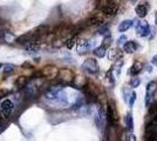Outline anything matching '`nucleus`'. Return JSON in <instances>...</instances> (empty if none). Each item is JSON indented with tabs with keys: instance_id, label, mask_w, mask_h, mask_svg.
Segmentation results:
<instances>
[{
	"instance_id": "obj_1",
	"label": "nucleus",
	"mask_w": 157,
	"mask_h": 141,
	"mask_svg": "<svg viewBox=\"0 0 157 141\" xmlns=\"http://www.w3.org/2000/svg\"><path fill=\"white\" fill-rule=\"evenodd\" d=\"M82 69L89 74H98V65L95 59H87L82 65Z\"/></svg>"
},
{
	"instance_id": "obj_2",
	"label": "nucleus",
	"mask_w": 157,
	"mask_h": 141,
	"mask_svg": "<svg viewBox=\"0 0 157 141\" xmlns=\"http://www.w3.org/2000/svg\"><path fill=\"white\" fill-rule=\"evenodd\" d=\"M105 116H107V120L109 121L111 126H115L117 123V114H116V111L114 105L109 104L107 106V111H105Z\"/></svg>"
},
{
	"instance_id": "obj_3",
	"label": "nucleus",
	"mask_w": 157,
	"mask_h": 141,
	"mask_svg": "<svg viewBox=\"0 0 157 141\" xmlns=\"http://www.w3.org/2000/svg\"><path fill=\"white\" fill-rule=\"evenodd\" d=\"M145 139L147 140H156L157 139V122L154 121L147 126L145 131Z\"/></svg>"
},
{
	"instance_id": "obj_4",
	"label": "nucleus",
	"mask_w": 157,
	"mask_h": 141,
	"mask_svg": "<svg viewBox=\"0 0 157 141\" xmlns=\"http://www.w3.org/2000/svg\"><path fill=\"white\" fill-rule=\"evenodd\" d=\"M136 32L140 37H147L150 33V26L145 21H138L136 24Z\"/></svg>"
},
{
	"instance_id": "obj_5",
	"label": "nucleus",
	"mask_w": 157,
	"mask_h": 141,
	"mask_svg": "<svg viewBox=\"0 0 157 141\" xmlns=\"http://www.w3.org/2000/svg\"><path fill=\"white\" fill-rule=\"evenodd\" d=\"M118 10V5L116 1H109L108 4H105V6L102 7V12L105 15H115Z\"/></svg>"
},
{
	"instance_id": "obj_6",
	"label": "nucleus",
	"mask_w": 157,
	"mask_h": 141,
	"mask_svg": "<svg viewBox=\"0 0 157 141\" xmlns=\"http://www.w3.org/2000/svg\"><path fill=\"white\" fill-rule=\"evenodd\" d=\"M149 10H150V6H149L148 2H141V4H138L137 6H136L135 12H136L138 18L143 19V18L147 17V14H148V12H149Z\"/></svg>"
},
{
	"instance_id": "obj_7",
	"label": "nucleus",
	"mask_w": 157,
	"mask_h": 141,
	"mask_svg": "<svg viewBox=\"0 0 157 141\" xmlns=\"http://www.w3.org/2000/svg\"><path fill=\"white\" fill-rule=\"evenodd\" d=\"M13 102L11 100H4L1 104H0V111L4 113V114H6L7 116H10L11 113H12V111H13Z\"/></svg>"
},
{
	"instance_id": "obj_8",
	"label": "nucleus",
	"mask_w": 157,
	"mask_h": 141,
	"mask_svg": "<svg viewBox=\"0 0 157 141\" xmlns=\"http://www.w3.org/2000/svg\"><path fill=\"white\" fill-rule=\"evenodd\" d=\"M137 44L135 41H125L124 44H123V51H124L125 53L132 54L137 51Z\"/></svg>"
},
{
	"instance_id": "obj_9",
	"label": "nucleus",
	"mask_w": 157,
	"mask_h": 141,
	"mask_svg": "<svg viewBox=\"0 0 157 141\" xmlns=\"http://www.w3.org/2000/svg\"><path fill=\"white\" fill-rule=\"evenodd\" d=\"M143 67H144L143 62L140 60H136L134 62V65L130 67V69H129V74H130V75H137V74L143 69Z\"/></svg>"
},
{
	"instance_id": "obj_10",
	"label": "nucleus",
	"mask_w": 157,
	"mask_h": 141,
	"mask_svg": "<svg viewBox=\"0 0 157 141\" xmlns=\"http://www.w3.org/2000/svg\"><path fill=\"white\" fill-rule=\"evenodd\" d=\"M49 31H51V27L48 26V25H40L38 26L35 29H34V33L35 35H38V37H45L47 34L49 33Z\"/></svg>"
},
{
	"instance_id": "obj_11",
	"label": "nucleus",
	"mask_w": 157,
	"mask_h": 141,
	"mask_svg": "<svg viewBox=\"0 0 157 141\" xmlns=\"http://www.w3.org/2000/svg\"><path fill=\"white\" fill-rule=\"evenodd\" d=\"M34 35H35L34 31H33V32H28V33L19 37V38L17 39V42H18V44H21V45H26V44H28V42L34 38Z\"/></svg>"
},
{
	"instance_id": "obj_12",
	"label": "nucleus",
	"mask_w": 157,
	"mask_h": 141,
	"mask_svg": "<svg viewBox=\"0 0 157 141\" xmlns=\"http://www.w3.org/2000/svg\"><path fill=\"white\" fill-rule=\"evenodd\" d=\"M88 49H89V44L87 42V40L82 39V40L78 41V54H85Z\"/></svg>"
},
{
	"instance_id": "obj_13",
	"label": "nucleus",
	"mask_w": 157,
	"mask_h": 141,
	"mask_svg": "<svg viewBox=\"0 0 157 141\" xmlns=\"http://www.w3.org/2000/svg\"><path fill=\"white\" fill-rule=\"evenodd\" d=\"M131 26H132V20H129V19L123 20L121 24H120V26H118V32H121V33L127 32Z\"/></svg>"
},
{
	"instance_id": "obj_14",
	"label": "nucleus",
	"mask_w": 157,
	"mask_h": 141,
	"mask_svg": "<svg viewBox=\"0 0 157 141\" xmlns=\"http://www.w3.org/2000/svg\"><path fill=\"white\" fill-rule=\"evenodd\" d=\"M107 51V48H105L103 46H100V47H96L95 49H94V54H95V57H98V58H103L105 55V52Z\"/></svg>"
},
{
	"instance_id": "obj_15",
	"label": "nucleus",
	"mask_w": 157,
	"mask_h": 141,
	"mask_svg": "<svg viewBox=\"0 0 157 141\" xmlns=\"http://www.w3.org/2000/svg\"><path fill=\"white\" fill-rule=\"evenodd\" d=\"M120 48H113L110 52H109V59L110 60H117L118 58H120Z\"/></svg>"
},
{
	"instance_id": "obj_16",
	"label": "nucleus",
	"mask_w": 157,
	"mask_h": 141,
	"mask_svg": "<svg viewBox=\"0 0 157 141\" xmlns=\"http://www.w3.org/2000/svg\"><path fill=\"white\" fill-rule=\"evenodd\" d=\"M100 22H101L100 18H98V17H92V18L87 19L86 25H87V26H94V25H98V24H100Z\"/></svg>"
},
{
	"instance_id": "obj_17",
	"label": "nucleus",
	"mask_w": 157,
	"mask_h": 141,
	"mask_svg": "<svg viewBox=\"0 0 157 141\" xmlns=\"http://www.w3.org/2000/svg\"><path fill=\"white\" fill-rule=\"evenodd\" d=\"M125 122H127L128 129H129V131H132V129H134V121H132V115H131V113H128V114H127Z\"/></svg>"
},
{
	"instance_id": "obj_18",
	"label": "nucleus",
	"mask_w": 157,
	"mask_h": 141,
	"mask_svg": "<svg viewBox=\"0 0 157 141\" xmlns=\"http://www.w3.org/2000/svg\"><path fill=\"white\" fill-rule=\"evenodd\" d=\"M75 42H76V37L74 35V37H72V38H69V39L66 40V47H67L68 49H71V48H73V46L75 45Z\"/></svg>"
},
{
	"instance_id": "obj_19",
	"label": "nucleus",
	"mask_w": 157,
	"mask_h": 141,
	"mask_svg": "<svg viewBox=\"0 0 157 141\" xmlns=\"http://www.w3.org/2000/svg\"><path fill=\"white\" fill-rule=\"evenodd\" d=\"M156 89V81H150L147 85V93H154Z\"/></svg>"
},
{
	"instance_id": "obj_20",
	"label": "nucleus",
	"mask_w": 157,
	"mask_h": 141,
	"mask_svg": "<svg viewBox=\"0 0 157 141\" xmlns=\"http://www.w3.org/2000/svg\"><path fill=\"white\" fill-rule=\"evenodd\" d=\"M123 66V61H118L116 60V64L114 65V67L113 68H115V73H116V75H120V73H121V67Z\"/></svg>"
},
{
	"instance_id": "obj_21",
	"label": "nucleus",
	"mask_w": 157,
	"mask_h": 141,
	"mask_svg": "<svg viewBox=\"0 0 157 141\" xmlns=\"http://www.w3.org/2000/svg\"><path fill=\"white\" fill-rule=\"evenodd\" d=\"M111 41H113V39H111L110 35H107L103 39V41H102V46L105 47V48H109L111 45Z\"/></svg>"
},
{
	"instance_id": "obj_22",
	"label": "nucleus",
	"mask_w": 157,
	"mask_h": 141,
	"mask_svg": "<svg viewBox=\"0 0 157 141\" xmlns=\"http://www.w3.org/2000/svg\"><path fill=\"white\" fill-rule=\"evenodd\" d=\"M140 84H141V80L138 79L137 76H132L131 78V80H130V86L132 88H136L140 86Z\"/></svg>"
},
{
	"instance_id": "obj_23",
	"label": "nucleus",
	"mask_w": 157,
	"mask_h": 141,
	"mask_svg": "<svg viewBox=\"0 0 157 141\" xmlns=\"http://www.w3.org/2000/svg\"><path fill=\"white\" fill-rule=\"evenodd\" d=\"M15 85H17L19 88H22L25 85H26V78H24V76H19V78H18V80H17V82H15Z\"/></svg>"
},
{
	"instance_id": "obj_24",
	"label": "nucleus",
	"mask_w": 157,
	"mask_h": 141,
	"mask_svg": "<svg viewBox=\"0 0 157 141\" xmlns=\"http://www.w3.org/2000/svg\"><path fill=\"white\" fill-rule=\"evenodd\" d=\"M152 99H154V94H152V93H147V96H145V106H147V107H150V106H151Z\"/></svg>"
},
{
	"instance_id": "obj_25",
	"label": "nucleus",
	"mask_w": 157,
	"mask_h": 141,
	"mask_svg": "<svg viewBox=\"0 0 157 141\" xmlns=\"http://www.w3.org/2000/svg\"><path fill=\"white\" fill-rule=\"evenodd\" d=\"M14 71V66L12 65H4V67H2V72L4 73H12Z\"/></svg>"
},
{
	"instance_id": "obj_26",
	"label": "nucleus",
	"mask_w": 157,
	"mask_h": 141,
	"mask_svg": "<svg viewBox=\"0 0 157 141\" xmlns=\"http://www.w3.org/2000/svg\"><path fill=\"white\" fill-rule=\"evenodd\" d=\"M135 99H136V94L132 92V93L130 94V98H129V106H130V107H132V106H134Z\"/></svg>"
},
{
	"instance_id": "obj_27",
	"label": "nucleus",
	"mask_w": 157,
	"mask_h": 141,
	"mask_svg": "<svg viewBox=\"0 0 157 141\" xmlns=\"http://www.w3.org/2000/svg\"><path fill=\"white\" fill-rule=\"evenodd\" d=\"M125 41H127L125 35H122V37H120V39L117 40V44H118V45H122V44H124Z\"/></svg>"
},
{
	"instance_id": "obj_28",
	"label": "nucleus",
	"mask_w": 157,
	"mask_h": 141,
	"mask_svg": "<svg viewBox=\"0 0 157 141\" xmlns=\"http://www.w3.org/2000/svg\"><path fill=\"white\" fill-rule=\"evenodd\" d=\"M151 64H152L154 66H156V67H157V54L152 57V59H151Z\"/></svg>"
},
{
	"instance_id": "obj_29",
	"label": "nucleus",
	"mask_w": 157,
	"mask_h": 141,
	"mask_svg": "<svg viewBox=\"0 0 157 141\" xmlns=\"http://www.w3.org/2000/svg\"><path fill=\"white\" fill-rule=\"evenodd\" d=\"M107 33H109V31L107 28H103V29H100L98 31V34H107Z\"/></svg>"
},
{
	"instance_id": "obj_30",
	"label": "nucleus",
	"mask_w": 157,
	"mask_h": 141,
	"mask_svg": "<svg viewBox=\"0 0 157 141\" xmlns=\"http://www.w3.org/2000/svg\"><path fill=\"white\" fill-rule=\"evenodd\" d=\"M128 140L135 141V140H136V138H135V135H134V134H129V135H128Z\"/></svg>"
},
{
	"instance_id": "obj_31",
	"label": "nucleus",
	"mask_w": 157,
	"mask_h": 141,
	"mask_svg": "<svg viewBox=\"0 0 157 141\" xmlns=\"http://www.w3.org/2000/svg\"><path fill=\"white\" fill-rule=\"evenodd\" d=\"M155 22H156V25H157V13H156V15H155Z\"/></svg>"
},
{
	"instance_id": "obj_32",
	"label": "nucleus",
	"mask_w": 157,
	"mask_h": 141,
	"mask_svg": "<svg viewBox=\"0 0 157 141\" xmlns=\"http://www.w3.org/2000/svg\"><path fill=\"white\" fill-rule=\"evenodd\" d=\"M131 1H134V2H135V0H131Z\"/></svg>"
},
{
	"instance_id": "obj_33",
	"label": "nucleus",
	"mask_w": 157,
	"mask_h": 141,
	"mask_svg": "<svg viewBox=\"0 0 157 141\" xmlns=\"http://www.w3.org/2000/svg\"><path fill=\"white\" fill-rule=\"evenodd\" d=\"M0 68H1V65H0Z\"/></svg>"
}]
</instances>
